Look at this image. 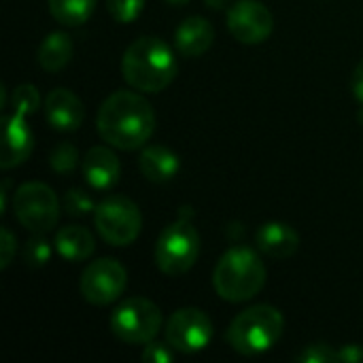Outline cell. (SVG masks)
<instances>
[{"instance_id": "cell-1", "label": "cell", "mask_w": 363, "mask_h": 363, "mask_svg": "<svg viewBox=\"0 0 363 363\" xmlns=\"http://www.w3.org/2000/svg\"><path fill=\"white\" fill-rule=\"evenodd\" d=\"M98 134L121 151L143 147L155 130V113L147 98L136 91H113L98 108Z\"/></svg>"}, {"instance_id": "cell-2", "label": "cell", "mask_w": 363, "mask_h": 363, "mask_svg": "<svg viewBox=\"0 0 363 363\" xmlns=\"http://www.w3.org/2000/svg\"><path fill=\"white\" fill-rule=\"evenodd\" d=\"M179 64L170 45L157 36L136 38L123 53V79L138 91L157 94L177 77Z\"/></svg>"}, {"instance_id": "cell-3", "label": "cell", "mask_w": 363, "mask_h": 363, "mask_svg": "<svg viewBox=\"0 0 363 363\" xmlns=\"http://www.w3.org/2000/svg\"><path fill=\"white\" fill-rule=\"evenodd\" d=\"M266 283V266L249 247H234L221 255L213 272V285L225 302H247L255 298Z\"/></svg>"}, {"instance_id": "cell-4", "label": "cell", "mask_w": 363, "mask_h": 363, "mask_svg": "<svg viewBox=\"0 0 363 363\" xmlns=\"http://www.w3.org/2000/svg\"><path fill=\"white\" fill-rule=\"evenodd\" d=\"M285 328V319L279 308L257 304L242 311L228 328V342L240 355H262L272 349Z\"/></svg>"}, {"instance_id": "cell-5", "label": "cell", "mask_w": 363, "mask_h": 363, "mask_svg": "<svg viewBox=\"0 0 363 363\" xmlns=\"http://www.w3.org/2000/svg\"><path fill=\"white\" fill-rule=\"evenodd\" d=\"M200 255V236L191 221L177 219L157 238L155 264L168 277H181L194 268Z\"/></svg>"}, {"instance_id": "cell-6", "label": "cell", "mask_w": 363, "mask_h": 363, "mask_svg": "<svg viewBox=\"0 0 363 363\" xmlns=\"http://www.w3.org/2000/svg\"><path fill=\"white\" fill-rule=\"evenodd\" d=\"M94 223L102 240L113 247H128L132 245L143 228V217L138 206L125 196H106L94 215Z\"/></svg>"}, {"instance_id": "cell-7", "label": "cell", "mask_w": 363, "mask_h": 363, "mask_svg": "<svg viewBox=\"0 0 363 363\" xmlns=\"http://www.w3.org/2000/svg\"><path fill=\"white\" fill-rule=\"evenodd\" d=\"M15 219L34 234H47L60 219V202L55 191L45 183H23L13 196Z\"/></svg>"}, {"instance_id": "cell-8", "label": "cell", "mask_w": 363, "mask_h": 363, "mask_svg": "<svg viewBox=\"0 0 363 363\" xmlns=\"http://www.w3.org/2000/svg\"><path fill=\"white\" fill-rule=\"evenodd\" d=\"M162 328V311L147 298L123 300L111 317L113 334L128 345L151 342Z\"/></svg>"}, {"instance_id": "cell-9", "label": "cell", "mask_w": 363, "mask_h": 363, "mask_svg": "<svg viewBox=\"0 0 363 363\" xmlns=\"http://www.w3.org/2000/svg\"><path fill=\"white\" fill-rule=\"evenodd\" d=\"M128 285V272L125 268L111 257L91 262L83 274H81V296L94 304V306H106L119 300V296L125 291Z\"/></svg>"}, {"instance_id": "cell-10", "label": "cell", "mask_w": 363, "mask_h": 363, "mask_svg": "<svg viewBox=\"0 0 363 363\" xmlns=\"http://www.w3.org/2000/svg\"><path fill=\"white\" fill-rule=\"evenodd\" d=\"M166 342L179 353H198L213 340V321L200 308H179L166 323Z\"/></svg>"}, {"instance_id": "cell-11", "label": "cell", "mask_w": 363, "mask_h": 363, "mask_svg": "<svg viewBox=\"0 0 363 363\" xmlns=\"http://www.w3.org/2000/svg\"><path fill=\"white\" fill-rule=\"evenodd\" d=\"M228 30L245 45H259L272 34L274 17L259 0H238L228 9Z\"/></svg>"}, {"instance_id": "cell-12", "label": "cell", "mask_w": 363, "mask_h": 363, "mask_svg": "<svg viewBox=\"0 0 363 363\" xmlns=\"http://www.w3.org/2000/svg\"><path fill=\"white\" fill-rule=\"evenodd\" d=\"M45 117L51 128L60 132H74L81 128L85 111L74 91L66 87H57L45 98Z\"/></svg>"}, {"instance_id": "cell-13", "label": "cell", "mask_w": 363, "mask_h": 363, "mask_svg": "<svg viewBox=\"0 0 363 363\" xmlns=\"http://www.w3.org/2000/svg\"><path fill=\"white\" fill-rule=\"evenodd\" d=\"M4 147H2V170L15 168L28 160L34 147V134L30 125L26 123V115L15 113L11 117H4Z\"/></svg>"}, {"instance_id": "cell-14", "label": "cell", "mask_w": 363, "mask_h": 363, "mask_svg": "<svg viewBox=\"0 0 363 363\" xmlns=\"http://www.w3.org/2000/svg\"><path fill=\"white\" fill-rule=\"evenodd\" d=\"M255 245L264 255L272 259H287L298 251L300 236L291 225L281 223V221H270L257 230Z\"/></svg>"}, {"instance_id": "cell-15", "label": "cell", "mask_w": 363, "mask_h": 363, "mask_svg": "<svg viewBox=\"0 0 363 363\" xmlns=\"http://www.w3.org/2000/svg\"><path fill=\"white\" fill-rule=\"evenodd\" d=\"M215 40V28L204 17H187L181 21V26L174 32V47L185 57H198L204 51L211 49Z\"/></svg>"}, {"instance_id": "cell-16", "label": "cell", "mask_w": 363, "mask_h": 363, "mask_svg": "<svg viewBox=\"0 0 363 363\" xmlns=\"http://www.w3.org/2000/svg\"><path fill=\"white\" fill-rule=\"evenodd\" d=\"M83 174L94 189H108L121 174L117 155L106 147H91L83 160Z\"/></svg>"}, {"instance_id": "cell-17", "label": "cell", "mask_w": 363, "mask_h": 363, "mask_svg": "<svg viewBox=\"0 0 363 363\" xmlns=\"http://www.w3.org/2000/svg\"><path fill=\"white\" fill-rule=\"evenodd\" d=\"M138 168H140V172H143V177L147 181L166 183V181L177 177V172L181 168V162H179V155L174 151H170L166 147H160V145H153V147H147L140 153Z\"/></svg>"}, {"instance_id": "cell-18", "label": "cell", "mask_w": 363, "mask_h": 363, "mask_svg": "<svg viewBox=\"0 0 363 363\" xmlns=\"http://www.w3.org/2000/svg\"><path fill=\"white\" fill-rule=\"evenodd\" d=\"M55 249L68 262H83L96 251V240L81 225H66L55 234Z\"/></svg>"}, {"instance_id": "cell-19", "label": "cell", "mask_w": 363, "mask_h": 363, "mask_svg": "<svg viewBox=\"0 0 363 363\" xmlns=\"http://www.w3.org/2000/svg\"><path fill=\"white\" fill-rule=\"evenodd\" d=\"M72 57V38L64 32H51L38 45L36 60L47 72L62 70Z\"/></svg>"}, {"instance_id": "cell-20", "label": "cell", "mask_w": 363, "mask_h": 363, "mask_svg": "<svg viewBox=\"0 0 363 363\" xmlns=\"http://www.w3.org/2000/svg\"><path fill=\"white\" fill-rule=\"evenodd\" d=\"M96 2L98 0H47L49 13L55 17V21H60L64 26L85 23L94 13Z\"/></svg>"}, {"instance_id": "cell-21", "label": "cell", "mask_w": 363, "mask_h": 363, "mask_svg": "<svg viewBox=\"0 0 363 363\" xmlns=\"http://www.w3.org/2000/svg\"><path fill=\"white\" fill-rule=\"evenodd\" d=\"M11 106L15 113H21V115H30L34 113L38 106H40V96H38V89L34 85H19L13 89V96H11Z\"/></svg>"}, {"instance_id": "cell-22", "label": "cell", "mask_w": 363, "mask_h": 363, "mask_svg": "<svg viewBox=\"0 0 363 363\" xmlns=\"http://www.w3.org/2000/svg\"><path fill=\"white\" fill-rule=\"evenodd\" d=\"M77 164H79V153H77L74 145H70V143H60V145L53 147V151H51V155H49V166H51L55 172H60V174L70 172V170H74Z\"/></svg>"}, {"instance_id": "cell-23", "label": "cell", "mask_w": 363, "mask_h": 363, "mask_svg": "<svg viewBox=\"0 0 363 363\" xmlns=\"http://www.w3.org/2000/svg\"><path fill=\"white\" fill-rule=\"evenodd\" d=\"M49 255H51V247L43 238V234H34V238H30L23 247V259L30 268L45 266L49 262Z\"/></svg>"}, {"instance_id": "cell-24", "label": "cell", "mask_w": 363, "mask_h": 363, "mask_svg": "<svg viewBox=\"0 0 363 363\" xmlns=\"http://www.w3.org/2000/svg\"><path fill=\"white\" fill-rule=\"evenodd\" d=\"M145 0H106L111 17L119 23H130L143 13Z\"/></svg>"}, {"instance_id": "cell-25", "label": "cell", "mask_w": 363, "mask_h": 363, "mask_svg": "<svg viewBox=\"0 0 363 363\" xmlns=\"http://www.w3.org/2000/svg\"><path fill=\"white\" fill-rule=\"evenodd\" d=\"M64 211L72 217H83L91 211H96V204L94 200L81 191V189H68L66 196H64Z\"/></svg>"}, {"instance_id": "cell-26", "label": "cell", "mask_w": 363, "mask_h": 363, "mask_svg": "<svg viewBox=\"0 0 363 363\" xmlns=\"http://www.w3.org/2000/svg\"><path fill=\"white\" fill-rule=\"evenodd\" d=\"M298 359L304 363H334L338 362V351L328 345H311L300 353Z\"/></svg>"}, {"instance_id": "cell-27", "label": "cell", "mask_w": 363, "mask_h": 363, "mask_svg": "<svg viewBox=\"0 0 363 363\" xmlns=\"http://www.w3.org/2000/svg\"><path fill=\"white\" fill-rule=\"evenodd\" d=\"M168 345V342H166ZM164 342H147V347H145V351H143V362L145 363H170L174 359V355H172V347L168 349Z\"/></svg>"}, {"instance_id": "cell-28", "label": "cell", "mask_w": 363, "mask_h": 363, "mask_svg": "<svg viewBox=\"0 0 363 363\" xmlns=\"http://www.w3.org/2000/svg\"><path fill=\"white\" fill-rule=\"evenodd\" d=\"M17 251V240L13 236V232L9 228H2L0 232V268H9V264L13 262V255Z\"/></svg>"}, {"instance_id": "cell-29", "label": "cell", "mask_w": 363, "mask_h": 363, "mask_svg": "<svg viewBox=\"0 0 363 363\" xmlns=\"http://www.w3.org/2000/svg\"><path fill=\"white\" fill-rule=\"evenodd\" d=\"M338 362L363 363V347L359 345H347L338 351Z\"/></svg>"}, {"instance_id": "cell-30", "label": "cell", "mask_w": 363, "mask_h": 363, "mask_svg": "<svg viewBox=\"0 0 363 363\" xmlns=\"http://www.w3.org/2000/svg\"><path fill=\"white\" fill-rule=\"evenodd\" d=\"M353 96L363 104V60L353 72Z\"/></svg>"}, {"instance_id": "cell-31", "label": "cell", "mask_w": 363, "mask_h": 363, "mask_svg": "<svg viewBox=\"0 0 363 363\" xmlns=\"http://www.w3.org/2000/svg\"><path fill=\"white\" fill-rule=\"evenodd\" d=\"M206 4H208V9H213V11H219V9H225L228 4H230V0H204Z\"/></svg>"}, {"instance_id": "cell-32", "label": "cell", "mask_w": 363, "mask_h": 363, "mask_svg": "<svg viewBox=\"0 0 363 363\" xmlns=\"http://www.w3.org/2000/svg\"><path fill=\"white\" fill-rule=\"evenodd\" d=\"M166 2H170V4H174V6H183V4H187L189 0H166Z\"/></svg>"}]
</instances>
